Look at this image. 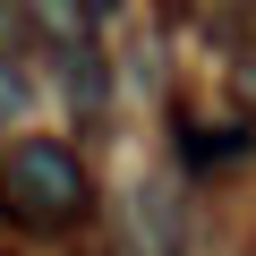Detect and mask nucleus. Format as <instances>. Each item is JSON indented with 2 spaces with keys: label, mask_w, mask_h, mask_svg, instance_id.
Here are the masks:
<instances>
[{
  "label": "nucleus",
  "mask_w": 256,
  "mask_h": 256,
  "mask_svg": "<svg viewBox=\"0 0 256 256\" xmlns=\"http://www.w3.org/2000/svg\"><path fill=\"white\" fill-rule=\"evenodd\" d=\"M0 205H9L18 222L68 230V222L94 205V180H86V162H77L60 137H26L9 162H0Z\"/></svg>",
  "instance_id": "f257e3e1"
},
{
  "label": "nucleus",
  "mask_w": 256,
  "mask_h": 256,
  "mask_svg": "<svg viewBox=\"0 0 256 256\" xmlns=\"http://www.w3.org/2000/svg\"><path fill=\"white\" fill-rule=\"evenodd\" d=\"M18 102H26V77H18L9 60H0V120H18Z\"/></svg>",
  "instance_id": "f03ea898"
}]
</instances>
